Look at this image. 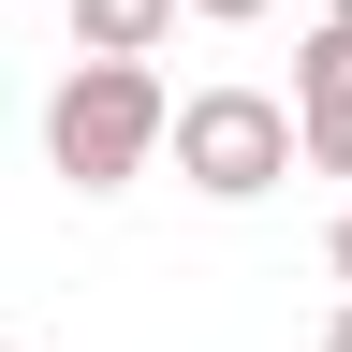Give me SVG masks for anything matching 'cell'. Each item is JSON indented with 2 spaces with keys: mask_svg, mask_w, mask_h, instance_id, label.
Returning a JSON list of instances; mask_svg holds the SVG:
<instances>
[{
  "mask_svg": "<svg viewBox=\"0 0 352 352\" xmlns=\"http://www.w3.org/2000/svg\"><path fill=\"white\" fill-rule=\"evenodd\" d=\"M162 74L147 59H74L59 103H44V162H59V191H132V176L162 162Z\"/></svg>",
  "mask_w": 352,
  "mask_h": 352,
  "instance_id": "6da1fadb",
  "label": "cell"
},
{
  "mask_svg": "<svg viewBox=\"0 0 352 352\" xmlns=\"http://www.w3.org/2000/svg\"><path fill=\"white\" fill-rule=\"evenodd\" d=\"M162 147H176V176H191L206 206H250V191L294 176V103L279 88H191V103L162 118Z\"/></svg>",
  "mask_w": 352,
  "mask_h": 352,
  "instance_id": "7a4b0ae2",
  "label": "cell"
},
{
  "mask_svg": "<svg viewBox=\"0 0 352 352\" xmlns=\"http://www.w3.org/2000/svg\"><path fill=\"white\" fill-rule=\"evenodd\" d=\"M294 162L308 176H352V30H308L294 44Z\"/></svg>",
  "mask_w": 352,
  "mask_h": 352,
  "instance_id": "3957f363",
  "label": "cell"
},
{
  "mask_svg": "<svg viewBox=\"0 0 352 352\" xmlns=\"http://www.w3.org/2000/svg\"><path fill=\"white\" fill-rule=\"evenodd\" d=\"M162 30H176V0H74V44H88V59H147Z\"/></svg>",
  "mask_w": 352,
  "mask_h": 352,
  "instance_id": "277c9868",
  "label": "cell"
},
{
  "mask_svg": "<svg viewBox=\"0 0 352 352\" xmlns=\"http://www.w3.org/2000/svg\"><path fill=\"white\" fill-rule=\"evenodd\" d=\"M176 15H206V30H250V15H264V0H176Z\"/></svg>",
  "mask_w": 352,
  "mask_h": 352,
  "instance_id": "5b68a950",
  "label": "cell"
},
{
  "mask_svg": "<svg viewBox=\"0 0 352 352\" xmlns=\"http://www.w3.org/2000/svg\"><path fill=\"white\" fill-rule=\"evenodd\" d=\"M323 250H338V279H352V206H338V235H323Z\"/></svg>",
  "mask_w": 352,
  "mask_h": 352,
  "instance_id": "8992f818",
  "label": "cell"
},
{
  "mask_svg": "<svg viewBox=\"0 0 352 352\" xmlns=\"http://www.w3.org/2000/svg\"><path fill=\"white\" fill-rule=\"evenodd\" d=\"M323 352H352V294H338V323H323Z\"/></svg>",
  "mask_w": 352,
  "mask_h": 352,
  "instance_id": "52a82bcc",
  "label": "cell"
},
{
  "mask_svg": "<svg viewBox=\"0 0 352 352\" xmlns=\"http://www.w3.org/2000/svg\"><path fill=\"white\" fill-rule=\"evenodd\" d=\"M323 30H352V0H338V15H323Z\"/></svg>",
  "mask_w": 352,
  "mask_h": 352,
  "instance_id": "ba28073f",
  "label": "cell"
}]
</instances>
